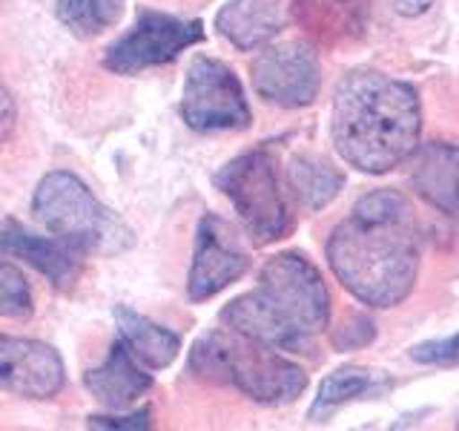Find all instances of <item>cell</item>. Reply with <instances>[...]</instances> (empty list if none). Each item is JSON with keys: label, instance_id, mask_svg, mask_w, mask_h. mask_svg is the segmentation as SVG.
I'll use <instances>...</instances> for the list:
<instances>
[{"label": "cell", "instance_id": "18", "mask_svg": "<svg viewBox=\"0 0 459 431\" xmlns=\"http://www.w3.org/2000/svg\"><path fill=\"white\" fill-rule=\"evenodd\" d=\"M287 187L301 207L319 213L344 190V172L322 155H293L287 164Z\"/></svg>", "mask_w": 459, "mask_h": 431}, {"label": "cell", "instance_id": "13", "mask_svg": "<svg viewBox=\"0 0 459 431\" xmlns=\"http://www.w3.org/2000/svg\"><path fill=\"white\" fill-rule=\"evenodd\" d=\"M83 385L109 411H129V406H135L155 385V380L150 368H143L129 354L126 345L121 339H115L104 363L83 374Z\"/></svg>", "mask_w": 459, "mask_h": 431}, {"label": "cell", "instance_id": "27", "mask_svg": "<svg viewBox=\"0 0 459 431\" xmlns=\"http://www.w3.org/2000/svg\"><path fill=\"white\" fill-rule=\"evenodd\" d=\"M456 428H459V420H456Z\"/></svg>", "mask_w": 459, "mask_h": 431}, {"label": "cell", "instance_id": "12", "mask_svg": "<svg viewBox=\"0 0 459 431\" xmlns=\"http://www.w3.org/2000/svg\"><path fill=\"white\" fill-rule=\"evenodd\" d=\"M408 181L425 205L445 216H459V144L428 141L413 150Z\"/></svg>", "mask_w": 459, "mask_h": 431}, {"label": "cell", "instance_id": "5", "mask_svg": "<svg viewBox=\"0 0 459 431\" xmlns=\"http://www.w3.org/2000/svg\"><path fill=\"white\" fill-rule=\"evenodd\" d=\"M32 210L55 239L78 253L118 256L135 244L133 230L69 170H52L38 181Z\"/></svg>", "mask_w": 459, "mask_h": 431}, {"label": "cell", "instance_id": "11", "mask_svg": "<svg viewBox=\"0 0 459 431\" xmlns=\"http://www.w3.org/2000/svg\"><path fill=\"white\" fill-rule=\"evenodd\" d=\"M66 385L61 351L40 339L0 334V391L23 400H49Z\"/></svg>", "mask_w": 459, "mask_h": 431}, {"label": "cell", "instance_id": "17", "mask_svg": "<svg viewBox=\"0 0 459 431\" xmlns=\"http://www.w3.org/2000/svg\"><path fill=\"white\" fill-rule=\"evenodd\" d=\"M387 388H394V383L379 371L359 368V365L336 368L322 380L319 391H316V397H313V406H310L307 417L313 423H322L333 411H339L342 406H348V402L368 400V397H382Z\"/></svg>", "mask_w": 459, "mask_h": 431}, {"label": "cell", "instance_id": "20", "mask_svg": "<svg viewBox=\"0 0 459 431\" xmlns=\"http://www.w3.org/2000/svg\"><path fill=\"white\" fill-rule=\"evenodd\" d=\"M124 0H57V18L78 38H98L124 18Z\"/></svg>", "mask_w": 459, "mask_h": 431}, {"label": "cell", "instance_id": "15", "mask_svg": "<svg viewBox=\"0 0 459 431\" xmlns=\"http://www.w3.org/2000/svg\"><path fill=\"white\" fill-rule=\"evenodd\" d=\"M290 21V0H227L215 14L219 32L241 52L262 49Z\"/></svg>", "mask_w": 459, "mask_h": 431}, {"label": "cell", "instance_id": "21", "mask_svg": "<svg viewBox=\"0 0 459 431\" xmlns=\"http://www.w3.org/2000/svg\"><path fill=\"white\" fill-rule=\"evenodd\" d=\"M32 311L35 299L26 277L14 265L0 262V316H29Z\"/></svg>", "mask_w": 459, "mask_h": 431}, {"label": "cell", "instance_id": "14", "mask_svg": "<svg viewBox=\"0 0 459 431\" xmlns=\"http://www.w3.org/2000/svg\"><path fill=\"white\" fill-rule=\"evenodd\" d=\"M0 253L23 259L26 265H32L55 287H61V291H69L81 277L78 251H72L61 239L38 236L21 222H12V219L0 227Z\"/></svg>", "mask_w": 459, "mask_h": 431}, {"label": "cell", "instance_id": "1", "mask_svg": "<svg viewBox=\"0 0 459 431\" xmlns=\"http://www.w3.org/2000/svg\"><path fill=\"white\" fill-rule=\"evenodd\" d=\"M325 256L356 302L377 311L402 305L422 262V230L411 198L391 187L365 193L333 227Z\"/></svg>", "mask_w": 459, "mask_h": 431}, {"label": "cell", "instance_id": "23", "mask_svg": "<svg viewBox=\"0 0 459 431\" xmlns=\"http://www.w3.org/2000/svg\"><path fill=\"white\" fill-rule=\"evenodd\" d=\"M411 359L420 365H456L459 363V330L451 337L428 339L411 348Z\"/></svg>", "mask_w": 459, "mask_h": 431}, {"label": "cell", "instance_id": "25", "mask_svg": "<svg viewBox=\"0 0 459 431\" xmlns=\"http://www.w3.org/2000/svg\"><path fill=\"white\" fill-rule=\"evenodd\" d=\"M14 119H18V110H14V98L9 90L0 84V141H6L14 129Z\"/></svg>", "mask_w": 459, "mask_h": 431}, {"label": "cell", "instance_id": "7", "mask_svg": "<svg viewBox=\"0 0 459 431\" xmlns=\"http://www.w3.org/2000/svg\"><path fill=\"white\" fill-rule=\"evenodd\" d=\"M178 112L195 133H233L253 121L236 69L210 55H198L186 69Z\"/></svg>", "mask_w": 459, "mask_h": 431}, {"label": "cell", "instance_id": "26", "mask_svg": "<svg viewBox=\"0 0 459 431\" xmlns=\"http://www.w3.org/2000/svg\"><path fill=\"white\" fill-rule=\"evenodd\" d=\"M391 4L402 18H420V14L434 6V0H391Z\"/></svg>", "mask_w": 459, "mask_h": 431}, {"label": "cell", "instance_id": "2", "mask_svg": "<svg viewBox=\"0 0 459 431\" xmlns=\"http://www.w3.org/2000/svg\"><path fill=\"white\" fill-rule=\"evenodd\" d=\"M422 101L413 84L379 69H351L336 84L330 107V141L348 167L385 176L420 147Z\"/></svg>", "mask_w": 459, "mask_h": 431}, {"label": "cell", "instance_id": "9", "mask_svg": "<svg viewBox=\"0 0 459 431\" xmlns=\"http://www.w3.org/2000/svg\"><path fill=\"white\" fill-rule=\"evenodd\" d=\"M258 98L281 110L310 107L322 90V61L310 40H284L258 52L250 66Z\"/></svg>", "mask_w": 459, "mask_h": 431}, {"label": "cell", "instance_id": "22", "mask_svg": "<svg viewBox=\"0 0 459 431\" xmlns=\"http://www.w3.org/2000/svg\"><path fill=\"white\" fill-rule=\"evenodd\" d=\"M373 339H377V322H373L368 313L351 316V320L342 322L333 330V337H330L336 351H359V348H365V345H370Z\"/></svg>", "mask_w": 459, "mask_h": 431}, {"label": "cell", "instance_id": "10", "mask_svg": "<svg viewBox=\"0 0 459 431\" xmlns=\"http://www.w3.org/2000/svg\"><path fill=\"white\" fill-rule=\"evenodd\" d=\"M250 270V256L238 248L236 233L215 213H204L195 230L193 265L186 273L190 302H207Z\"/></svg>", "mask_w": 459, "mask_h": 431}, {"label": "cell", "instance_id": "19", "mask_svg": "<svg viewBox=\"0 0 459 431\" xmlns=\"http://www.w3.org/2000/svg\"><path fill=\"white\" fill-rule=\"evenodd\" d=\"M296 21L319 38H348L362 32L365 0H290Z\"/></svg>", "mask_w": 459, "mask_h": 431}, {"label": "cell", "instance_id": "24", "mask_svg": "<svg viewBox=\"0 0 459 431\" xmlns=\"http://www.w3.org/2000/svg\"><path fill=\"white\" fill-rule=\"evenodd\" d=\"M152 426V411L138 409L129 414H92L90 428H109V431H143Z\"/></svg>", "mask_w": 459, "mask_h": 431}, {"label": "cell", "instance_id": "16", "mask_svg": "<svg viewBox=\"0 0 459 431\" xmlns=\"http://www.w3.org/2000/svg\"><path fill=\"white\" fill-rule=\"evenodd\" d=\"M115 325H118V339L129 348L138 363L150 371H161L176 363L181 351V337L176 330L147 320L143 313L118 305L115 308Z\"/></svg>", "mask_w": 459, "mask_h": 431}, {"label": "cell", "instance_id": "4", "mask_svg": "<svg viewBox=\"0 0 459 431\" xmlns=\"http://www.w3.org/2000/svg\"><path fill=\"white\" fill-rule=\"evenodd\" d=\"M190 374L201 383L233 385L262 406H287L307 388V374L284 351L247 339L236 330H210L190 351Z\"/></svg>", "mask_w": 459, "mask_h": 431}, {"label": "cell", "instance_id": "6", "mask_svg": "<svg viewBox=\"0 0 459 431\" xmlns=\"http://www.w3.org/2000/svg\"><path fill=\"white\" fill-rule=\"evenodd\" d=\"M215 187L230 198L255 244H273L293 230V213L279 179L276 153L267 144L241 153L215 172Z\"/></svg>", "mask_w": 459, "mask_h": 431}, {"label": "cell", "instance_id": "3", "mask_svg": "<svg viewBox=\"0 0 459 431\" xmlns=\"http://www.w3.org/2000/svg\"><path fill=\"white\" fill-rule=\"evenodd\" d=\"M333 302L327 282L305 253L284 251L258 270V285L221 311V322L236 334L287 354H307L313 339L330 325Z\"/></svg>", "mask_w": 459, "mask_h": 431}, {"label": "cell", "instance_id": "8", "mask_svg": "<svg viewBox=\"0 0 459 431\" xmlns=\"http://www.w3.org/2000/svg\"><path fill=\"white\" fill-rule=\"evenodd\" d=\"M204 40V23L176 14L141 9L129 32H124L104 55V66L115 75H138L143 69L172 64L181 52Z\"/></svg>", "mask_w": 459, "mask_h": 431}]
</instances>
